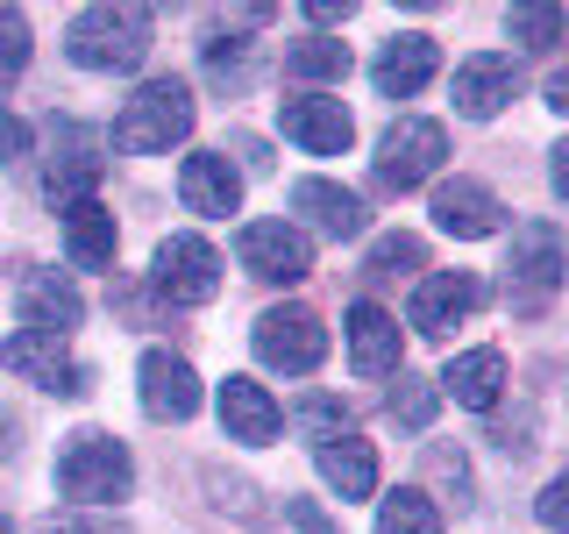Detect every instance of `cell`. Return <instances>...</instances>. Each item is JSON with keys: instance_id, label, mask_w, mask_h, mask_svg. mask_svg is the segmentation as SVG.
I'll return each instance as SVG.
<instances>
[{"instance_id": "cell-24", "label": "cell", "mask_w": 569, "mask_h": 534, "mask_svg": "<svg viewBox=\"0 0 569 534\" xmlns=\"http://www.w3.org/2000/svg\"><path fill=\"white\" fill-rule=\"evenodd\" d=\"M64 257L79 264V271H107V264H114V214L100 200L64 207Z\"/></svg>"}, {"instance_id": "cell-21", "label": "cell", "mask_w": 569, "mask_h": 534, "mask_svg": "<svg viewBox=\"0 0 569 534\" xmlns=\"http://www.w3.org/2000/svg\"><path fill=\"white\" fill-rule=\"evenodd\" d=\"M292 207L307 214L320 236H335V243L363 236V200H356L349 186H335V178H299V186H292Z\"/></svg>"}, {"instance_id": "cell-28", "label": "cell", "mask_w": 569, "mask_h": 534, "mask_svg": "<svg viewBox=\"0 0 569 534\" xmlns=\"http://www.w3.org/2000/svg\"><path fill=\"white\" fill-rule=\"evenodd\" d=\"M420 264H427L420 236H385V243H370V264H363V271L370 278H399V271H420Z\"/></svg>"}, {"instance_id": "cell-33", "label": "cell", "mask_w": 569, "mask_h": 534, "mask_svg": "<svg viewBox=\"0 0 569 534\" xmlns=\"http://www.w3.org/2000/svg\"><path fill=\"white\" fill-rule=\"evenodd\" d=\"M562 498H569V485H548V492H541V527H548V534H556V527L569 521V506H562Z\"/></svg>"}, {"instance_id": "cell-10", "label": "cell", "mask_w": 569, "mask_h": 534, "mask_svg": "<svg viewBox=\"0 0 569 534\" xmlns=\"http://www.w3.org/2000/svg\"><path fill=\"white\" fill-rule=\"evenodd\" d=\"M236 257H242V271H257L271 285H299L313 271V243L299 236L292 221H249L236 236Z\"/></svg>"}, {"instance_id": "cell-34", "label": "cell", "mask_w": 569, "mask_h": 534, "mask_svg": "<svg viewBox=\"0 0 569 534\" xmlns=\"http://www.w3.org/2000/svg\"><path fill=\"white\" fill-rule=\"evenodd\" d=\"M36 534H107V527H93V521H71V513H64V521H43Z\"/></svg>"}, {"instance_id": "cell-11", "label": "cell", "mask_w": 569, "mask_h": 534, "mask_svg": "<svg viewBox=\"0 0 569 534\" xmlns=\"http://www.w3.org/2000/svg\"><path fill=\"white\" fill-rule=\"evenodd\" d=\"M485 307V278L477 271H427L413 285V299H406V320H413L420 335H449L456 320H470Z\"/></svg>"}, {"instance_id": "cell-22", "label": "cell", "mask_w": 569, "mask_h": 534, "mask_svg": "<svg viewBox=\"0 0 569 534\" xmlns=\"http://www.w3.org/2000/svg\"><path fill=\"white\" fill-rule=\"evenodd\" d=\"M221 427H228V442H278L284 414L257 378H228L221 385Z\"/></svg>"}, {"instance_id": "cell-6", "label": "cell", "mask_w": 569, "mask_h": 534, "mask_svg": "<svg viewBox=\"0 0 569 534\" xmlns=\"http://www.w3.org/2000/svg\"><path fill=\"white\" fill-rule=\"evenodd\" d=\"M150 278L171 307H207V299L221 293V257H213V243H200V236H164Z\"/></svg>"}, {"instance_id": "cell-32", "label": "cell", "mask_w": 569, "mask_h": 534, "mask_svg": "<svg viewBox=\"0 0 569 534\" xmlns=\"http://www.w3.org/2000/svg\"><path fill=\"white\" fill-rule=\"evenodd\" d=\"M22 150H29V129L14 115H0V165H22Z\"/></svg>"}, {"instance_id": "cell-8", "label": "cell", "mask_w": 569, "mask_h": 534, "mask_svg": "<svg viewBox=\"0 0 569 534\" xmlns=\"http://www.w3.org/2000/svg\"><path fill=\"white\" fill-rule=\"evenodd\" d=\"M441 157H449V129H441V121H399V129L378 142V186L413 192L441 171Z\"/></svg>"}, {"instance_id": "cell-7", "label": "cell", "mask_w": 569, "mask_h": 534, "mask_svg": "<svg viewBox=\"0 0 569 534\" xmlns=\"http://www.w3.org/2000/svg\"><path fill=\"white\" fill-rule=\"evenodd\" d=\"M50 142H58V157H50V178H43V192H50V207H79V200H93V186L107 178V157H100V136L86 129V121H58L50 129Z\"/></svg>"}, {"instance_id": "cell-27", "label": "cell", "mask_w": 569, "mask_h": 534, "mask_svg": "<svg viewBox=\"0 0 569 534\" xmlns=\"http://www.w3.org/2000/svg\"><path fill=\"white\" fill-rule=\"evenodd\" d=\"M29 71V14L0 8V86H14Z\"/></svg>"}, {"instance_id": "cell-35", "label": "cell", "mask_w": 569, "mask_h": 534, "mask_svg": "<svg viewBox=\"0 0 569 534\" xmlns=\"http://www.w3.org/2000/svg\"><path fill=\"white\" fill-rule=\"evenodd\" d=\"M0 534H14V521H8V513H0Z\"/></svg>"}, {"instance_id": "cell-18", "label": "cell", "mask_w": 569, "mask_h": 534, "mask_svg": "<svg viewBox=\"0 0 569 534\" xmlns=\"http://www.w3.org/2000/svg\"><path fill=\"white\" fill-rule=\"evenodd\" d=\"M441 71V50L435 36H391V43L378 50V65H370V79H378L385 100H413L427 79Z\"/></svg>"}, {"instance_id": "cell-5", "label": "cell", "mask_w": 569, "mask_h": 534, "mask_svg": "<svg viewBox=\"0 0 569 534\" xmlns=\"http://www.w3.org/2000/svg\"><path fill=\"white\" fill-rule=\"evenodd\" d=\"M249 343H257V364H271V370H313L328 356V328H320L313 307H271V314H257Z\"/></svg>"}, {"instance_id": "cell-4", "label": "cell", "mask_w": 569, "mask_h": 534, "mask_svg": "<svg viewBox=\"0 0 569 534\" xmlns=\"http://www.w3.org/2000/svg\"><path fill=\"white\" fill-rule=\"evenodd\" d=\"M512 314H548L556 307V293H562V236H556V221H527L520 236H512Z\"/></svg>"}, {"instance_id": "cell-16", "label": "cell", "mask_w": 569, "mask_h": 534, "mask_svg": "<svg viewBox=\"0 0 569 534\" xmlns=\"http://www.w3.org/2000/svg\"><path fill=\"white\" fill-rule=\"evenodd\" d=\"M512 86H520V71H512L506 50H477V58H462L456 65V115H470V121H491L498 107L512 100Z\"/></svg>"}, {"instance_id": "cell-15", "label": "cell", "mask_w": 569, "mask_h": 534, "mask_svg": "<svg viewBox=\"0 0 569 534\" xmlns=\"http://www.w3.org/2000/svg\"><path fill=\"white\" fill-rule=\"evenodd\" d=\"M14 307H22V328L29 335H71L86 320L79 285L58 278V271H22V285H14Z\"/></svg>"}, {"instance_id": "cell-13", "label": "cell", "mask_w": 569, "mask_h": 534, "mask_svg": "<svg viewBox=\"0 0 569 534\" xmlns=\"http://www.w3.org/2000/svg\"><path fill=\"white\" fill-rule=\"evenodd\" d=\"M278 129H284V142H299L307 157H342V150H349V136H356V121H349V107H342V100H328V93H299V100H284V107H278Z\"/></svg>"}, {"instance_id": "cell-19", "label": "cell", "mask_w": 569, "mask_h": 534, "mask_svg": "<svg viewBox=\"0 0 569 534\" xmlns=\"http://www.w3.org/2000/svg\"><path fill=\"white\" fill-rule=\"evenodd\" d=\"M498 192L477 186V178H449V186H435V228H449V236L477 243V236H498Z\"/></svg>"}, {"instance_id": "cell-30", "label": "cell", "mask_w": 569, "mask_h": 534, "mask_svg": "<svg viewBox=\"0 0 569 534\" xmlns=\"http://www.w3.org/2000/svg\"><path fill=\"white\" fill-rule=\"evenodd\" d=\"M435 399H441V392L427 385V378H399V392H391V421L427 427V421H435Z\"/></svg>"}, {"instance_id": "cell-25", "label": "cell", "mask_w": 569, "mask_h": 534, "mask_svg": "<svg viewBox=\"0 0 569 534\" xmlns=\"http://www.w3.org/2000/svg\"><path fill=\"white\" fill-rule=\"evenodd\" d=\"M284 71L292 79H349V43H335V36H307V43H292L284 50Z\"/></svg>"}, {"instance_id": "cell-3", "label": "cell", "mask_w": 569, "mask_h": 534, "mask_svg": "<svg viewBox=\"0 0 569 534\" xmlns=\"http://www.w3.org/2000/svg\"><path fill=\"white\" fill-rule=\"evenodd\" d=\"M186 136H192V86L186 79H150L114 115V150H129V157H157Z\"/></svg>"}, {"instance_id": "cell-29", "label": "cell", "mask_w": 569, "mask_h": 534, "mask_svg": "<svg viewBox=\"0 0 569 534\" xmlns=\"http://www.w3.org/2000/svg\"><path fill=\"white\" fill-rule=\"evenodd\" d=\"M506 29L520 36L527 50H556V43H562V8H512Z\"/></svg>"}, {"instance_id": "cell-2", "label": "cell", "mask_w": 569, "mask_h": 534, "mask_svg": "<svg viewBox=\"0 0 569 534\" xmlns=\"http://www.w3.org/2000/svg\"><path fill=\"white\" fill-rule=\"evenodd\" d=\"M71 65L86 71H136L150 58V8H86L64 29Z\"/></svg>"}, {"instance_id": "cell-17", "label": "cell", "mask_w": 569, "mask_h": 534, "mask_svg": "<svg viewBox=\"0 0 569 534\" xmlns=\"http://www.w3.org/2000/svg\"><path fill=\"white\" fill-rule=\"evenodd\" d=\"M178 200L192 214H213V221H221V214L242 207V171L228 165L221 150H192L186 165H178Z\"/></svg>"}, {"instance_id": "cell-31", "label": "cell", "mask_w": 569, "mask_h": 534, "mask_svg": "<svg viewBox=\"0 0 569 534\" xmlns=\"http://www.w3.org/2000/svg\"><path fill=\"white\" fill-rule=\"evenodd\" d=\"M284 521H292L299 534H335V521L313 506V498H284Z\"/></svg>"}, {"instance_id": "cell-1", "label": "cell", "mask_w": 569, "mask_h": 534, "mask_svg": "<svg viewBox=\"0 0 569 534\" xmlns=\"http://www.w3.org/2000/svg\"><path fill=\"white\" fill-rule=\"evenodd\" d=\"M136 485V463L121 449L114 435H100V427H79V435H64L58 449V492L71 506H114V498H129Z\"/></svg>"}, {"instance_id": "cell-26", "label": "cell", "mask_w": 569, "mask_h": 534, "mask_svg": "<svg viewBox=\"0 0 569 534\" xmlns=\"http://www.w3.org/2000/svg\"><path fill=\"white\" fill-rule=\"evenodd\" d=\"M378 534H441V513L427 492H391L378 506Z\"/></svg>"}, {"instance_id": "cell-12", "label": "cell", "mask_w": 569, "mask_h": 534, "mask_svg": "<svg viewBox=\"0 0 569 534\" xmlns=\"http://www.w3.org/2000/svg\"><path fill=\"white\" fill-rule=\"evenodd\" d=\"M136 378H142V414H150V421H192V414H200V370H192L186 356L142 349Z\"/></svg>"}, {"instance_id": "cell-20", "label": "cell", "mask_w": 569, "mask_h": 534, "mask_svg": "<svg viewBox=\"0 0 569 534\" xmlns=\"http://www.w3.org/2000/svg\"><path fill=\"white\" fill-rule=\"evenodd\" d=\"M349 364L363 370V378H391V370H399V320L385 307H370V299L349 307Z\"/></svg>"}, {"instance_id": "cell-23", "label": "cell", "mask_w": 569, "mask_h": 534, "mask_svg": "<svg viewBox=\"0 0 569 534\" xmlns=\"http://www.w3.org/2000/svg\"><path fill=\"white\" fill-rule=\"evenodd\" d=\"M441 392H449L456 406H470V414H491L498 392H506V356H498V349H462V356H449Z\"/></svg>"}, {"instance_id": "cell-9", "label": "cell", "mask_w": 569, "mask_h": 534, "mask_svg": "<svg viewBox=\"0 0 569 534\" xmlns=\"http://www.w3.org/2000/svg\"><path fill=\"white\" fill-rule=\"evenodd\" d=\"M0 364H8L14 378L58 392V399H79V392H86V364L64 349V335H29V328H14L8 343H0Z\"/></svg>"}, {"instance_id": "cell-14", "label": "cell", "mask_w": 569, "mask_h": 534, "mask_svg": "<svg viewBox=\"0 0 569 534\" xmlns=\"http://www.w3.org/2000/svg\"><path fill=\"white\" fill-rule=\"evenodd\" d=\"M313 463H320V477H328L342 498H370V492H378V449H370L349 421L313 435Z\"/></svg>"}]
</instances>
